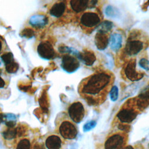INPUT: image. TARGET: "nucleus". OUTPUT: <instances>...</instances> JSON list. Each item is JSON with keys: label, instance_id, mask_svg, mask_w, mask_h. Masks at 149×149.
I'll list each match as a JSON object with an SVG mask.
<instances>
[{"label": "nucleus", "instance_id": "1", "mask_svg": "<svg viewBox=\"0 0 149 149\" xmlns=\"http://www.w3.org/2000/svg\"><path fill=\"white\" fill-rule=\"evenodd\" d=\"M112 81V76L109 73H96L82 81L80 94L90 105H97L102 101V97L106 94Z\"/></svg>", "mask_w": 149, "mask_h": 149}, {"label": "nucleus", "instance_id": "2", "mask_svg": "<svg viewBox=\"0 0 149 149\" xmlns=\"http://www.w3.org/2000/svg\"><path fill=\"white\" fill-rule=\"evenodd\" d=\"M128 136L122 131L111 134L104 143V149H123L127 144Z\"/></svg>", "mask_w": 149, "mask_h": 149}, {"label": "nucleus", "instance_id": "3", "mask_svg": "<svg viewBox=\"0 0 149 149\" xmlns=\"http://www.w3.org/2000/svg\"><path fill=\"white\" fill-rule=\"evenodd\" d=\"M57 127L59 135L63 139L73 140L77 135V128L71 119L68 118L62 119L59 122Z\"/></svg>", "mask_w": 149, "mask_h": 149}, {"label": "nucleus", "instance_id": "4", "mask_svg": "<svg viewBox=\"0 0 149 149\" xmlns=\"http://www.w3.org/2000/svg\"><path fill=\"white\" fill-rule=\"evenodd\" d=\"M68 115L74 123H80L85 116V109L83 104L79 101L72 103L68 108Z\"/></svg>", "mask_w": 149, "mask_h": 149}, {"label": "nucleus", "instance_id": "5", "mask_svg": "<svg viewBox=\"0 0 149 149\" xmlns=\"http://www.w3.org/2000/svg\"><path fill=\"white\" fill-rule=\"evenodd\" d=\"M138 110L137 108L129 105V107H123L118 112L116 116L122 123H130L137 117Z\"/></svg>", "mask_w": 149, "mask_h": 149}, {"label": "nucleus", "instance_id": "6", "mask_svg": "<svg viewBox=\"0 0 149 149\" xmlns=\"http://www.w3.org/2000/svg\"><path fill=\"white\" fill-rule=\"evenodd\" d=\"M144 47L143 41L134 37H129L126 42L125 51L129 56H134L142 51Z\"/></svg>", "mask_w": 149, "mask_h": 149}, {"label": "nucleus", "instance_id": "7", "mask_svg": "<svg viewBox=\"0 0 149 149\" xmlns=\"http://www.w3.org/2000/svg\"><path fill=\"white\" fill-rule=\"evenodd\" d=\"M61 66L65 71L71 73L78 69L80 63L76 57L70 55H65L62 58Z\"/></svg>", "mask_w": 149, "mask_h": 149}, {"label": "nucleus", "instance_id": "8", "mask_svg": "<svg viewBox=\"0 0 149 149\" xmlns=\"http://www.w3.org/2000/svg\"><path fill=\"white\" fill-rule=\"evenodd\" d=\"M64 146V139L57 134L48 135L44 142L45 149H63Z\"/></svg>", "mask_w": 149, "mask_h": 149}, {"label": "nucleus", "instance_id": "9", "mask_svg": "<svg viewBox=\"0 0 149 149\" xmlns=\"http://www.w3.org/2000/svg\"><path fill=\"white\" fill-rule=\"evenodd\" d=\"M136 61L135 59H132L129 61L126 65L124 72L126 77L130 81H135L141 79L144 74L136 70Z\"/></svg>", "mask_w": 149, "mask_h": 149}, {"label": "nucleus", "instance_id": "10", "mask_svg": "<svg viewBox=\"0 0 149 149\" xmlns=\"http://www.w3.org/2000/svg\"><path fill=\"white\" fill-rule=\"evenodd\" d=\"M37 52L41 58L46 60L51 59L55 55V50L48 41L41 42L37 47Z\"/></svg>", "mask_w": 149, "mask_h": 149}, {"label": "nucleus", "instance_id": "11", "mask_svg": "<svg viewBox=\"0 0 149 149\" xmlns=\"http://www.w3.org/2000/svg\"><path fill=\"white\" fill-rule=\"evenodd\" d=\"M80 22L82 26L91 28L97 26L100 23V17L95 12H87L81 15Z\"/></svg>", "mask_w": 149, "mask_h": 149}, {"label": "nucleus", "instance_id": "12", "mask_svg": "<svg viewBox=\"0 0 149 149\" xmlns=\"http://www.w3.org/2000/svg\"><path fill=\"white\" fill-rule=\"evenodd\" d=\"M136 102L139 110H142L149 105V86L146 87L139 95Z\"/></svg>", "mask_w": 149, "mask_h": 149}, {"label": "nucleus", "instance_id": "13", "mask_svg": "<svg viewBox=\"0 0 149 149\" xmlns=\"http://www.w3.org/2000/svg\"><path fill=\"white\" fill-rule=\"evenodd\" d=\"M109 38L107 33L98 31L95 36V44L99 50H104L109 44Z\"/></svg>", "mask_w": 149, "mask_h": 149}, {"label": "nucleus", "instance_id": "14", "mask_svg": "<svg viewBox=\"0 0 149 149\" xmlns=\"http://www.w3.org/2000/svg\"><path fill=\"white\" fill-rule=\"evenodd\" d=\"M48 17L44 15H34L30 17L29 24L33 27L41 29L48 23Z\"/></svg>", "mask_w": 149, "mask_h": 149}, {"label": "nucleus", "instance_id": "15", "mask_svg": "<svg viewBox=\"0 0 149 149\" xmlns=\"http://www.w3.org/2000/svg\"><path fill=\"white\" fill-rule=\"evenodd\" d=\"M81 62L87 66H91L96 61V56L91 51H85L79 52L77 56Z\"/></svg>", "mask_w": 149, "mask_h": 149}, {"label": "nucleus", "instance_id": "16", "mask_svg": "<svg viewBox=\"0 0 149 149\" xmlns=\"http://www.w3.org/2000/svg\"><path fill=\"white\" fill-rule=\"evenodd\" d=\"M111 49L115 52L118 51L122 47V36L119 33H113L111 35L109 41Z\"/></svg>", "mask_w": 149, "mask_h": 149}, {"label": "nucleus", "instance_id": "17", "mask_svg": "<svg viewBox=\"0 0 149 149\" xmlns=\"http://www.w3.org/2000/svg\"><path fill=\"white\" fill-rule=\"evenodd\" d=\"M88 3L89 1L87 0H72L70 1L72 9L77 13L85 10L89 5Z\"/></svg>", "mask_w": 149, "mask_h": 149}, {"label": "nucleus", "instance_id": "18", "mask_svg": "<svg viewBox=\"0 0 149 149\" xmlns=\"http://www.w3.org/2000/svg\"><path fill=\"white\" fill-rule=\"evenodd\" d=\"M65 8L66 6L64 2H56L55 4H54L53 6L51 7L49 10V13L51 15L54 17H59L63 14L65 10Z\"/></svg>", "mask_w": 149, "mask_h": 149}, {"label": "nucleus", "instance_id": "19", "mask_svg": "<svg viewBox=\"0 0 149 149\" xmlns=\"http://www.w3.org/2000/svg\"><path fill=\"white\" fill-rule=\"evenodd\" d=\"M2 136L5 139L8 140H13L15 139L16 137L17 136V128H8L7 130H6L2 133Z\"/></svg>", "mask_w": 149, "mask_h": 149}, {"label": "nucleus", "instance_id": "20", "mask_svg": "<svg viewBox=\"0 0 149 149\" xmlns=\"http://www.w3.org/2000/svg\"><path fill=\"white\" fill-rule=\"evenodd\" d=\"M31 144L29 139L23 138L17 143L16 149H31Z\"/></svg>", "mask_w": 149, "mask_h": 149}, {"label": "nucleus", "instance_id": "21", "mask_svg": "<svg viewBox=\"0 0 149 149\" xmlns=\"http://www.w3.org/2000/svg\"><path fill=\"white\" fill-rule=\"evenodd\" d=\"M112 26H113V24L111 22L108 20H105L100 24L98 29V31H100L107 33L108 31H109L111 30Z\"/></svg>", "mask_w": 149, "mask_h": 149}, {"label": "nucleus", "instance_id": "22", "mask_svg": "<svg viewBox=\"0 0 149 149\" xmlns=\"http://www.w3.org/2000/svg\"><path fill=\"white\" fill-rule=\"evenodd\" d=\"M105 15L109 17H116L119 13L117 9H116L113 6L109 5L108 6L105 10Z\"/></svg>", "mask_w": 149, "mask_h": 149}, {"label": "nucleus", "instance_id": "23", "mask_svg": "<svg viewBox=\"0 0 149 149\" xmlns=\"http://www.w3.org/2000/svg\"><path fill=\"white\" fill-rule=\"evenodd\" d=\"M19 69V65L15 61H13L5 65L6 71L9 73H15Z\"/></svg>", "mask_w": 149, "mask_h": 149}, {"label": "nucleus", "instance_id": "24", "mask_svg": "<svg viewBox=\"0 0 149 149\" xmlns=\"http://www.w3.org/2000/svg\"><path fill=\"white\" fill-rule=\"evenodd\" d=\"M1 59L2 61V62L4 63L5 65L15 61L13 55L11 52L5 53L1 56Z\"/></svg>", "mask_w": 149, "mask_h": 149}, {"label": "nucleus", "instance_id": "25", "mask_svg": "<svg viewBox=\"0 0 149 149\" xmlns=\"http://www.w3.org/2000/svg\"><path fill=\"white\" fill-rule=\"evenodd\" d=\"M118 88L116 86H113L109 91V96L110 98L112 101H116L118 100Z\"/></svg>", "mask_w": 149, "mask_h": 149}, {"label": "nucleus", "instance_id": "26", "mask_svg": "<svg viewBox=\"0 0 149 149\" xmlns=\"http://www.w3.org/2000/svg\"><path fill=\"white\" fill-rule=\"evenodd\" d=\"M139 65L143 69H144L146 70H149V61L148 59H147L146 58H141L139 61Z\"/></svg>", "mask_w": 149, "mask_h": 149}, {"label": "nucleus", "instance_id": "27", "mask_svg": "<svg viewBox=\"0 0 149 149\" xmlns=\"http://www.w3.org/2000/svg\"><path fill=\"white\" fill-rule=\"evenodd\" d=\"M96 125V122L95 120H91L86 123L83 126V130L84 132H87L92 129H93Z\"/></svg>", "mask_w": 149, "mask_h": 149}, {"label": "nucleus", "instance_id": "28", "mask_svg": "<svg viewBox=\"0 0 149 149\" xmlns=\"http://www.w3.org/2000/svg\"><path fill=\"white\" fill-rule=\"evenodd\" d=\"M118 128L120 130V131L125 132H128L130 130V126L124 123H122L118 125Z\"/></svg>", "mask_w": 149, "mask_h": 149}, {"label": "nucleus", "instance_id": "29", "mask_svg": "<svg viewBox=\"0 0 149 149\" xmlns=\"http://www.w3.org/2000/svg\"><path fill=\"white\" fill-rule=\"evenodd\" d=\"M32 149H45V146H44L42 144H35Z\"/></svg>", "mask_w": 149, "mask_h": 149}, {"label": "nucleus", "instance_id": "30", "mask_svg": "<svg viewBox=\"0 0 149 149\" xmlns=\"http://www.w3.org/2000/svg\"><path fill=\"white\" fill-rule=\"evenodd\" d=\"M5 86V81L0 76V88L4 87Z\"/></svg>", "mask_w": 149, "mask_h": 149}, {"label": "nucleus", "instance_id": "31", "mask_svg": "<svg viewBox=\"0 0 149 149\" xmlns=\"http://www.w3.org/2000/svg\"><path fill=\"white\" fill-rule=\"evenodd\" d=\"M123 149H134V148L131 146H126Z\"/></svg>", "mask_w": 149, "mask_h": 149}, {"label": "nucleus", "instance_id": "32", "mask_svg": "<svg viewBox=\"0 0 149 149\" xmlns=\"http://www.w3.org/2000/svg\"><path fill=\"white\" fill-rule=\"evenodd\" d=\"M2 42L0 41V54L2 51Z\"/></svg>", "mask_w": 149, "mask_h": 149}, {"label": "nucleus", "instance_id": "33", "mask_svg": "<svg viewBox=\"0 0 149 149\" xmlns=\"http://www.w3.org/2000/svg\"><path fill=\"white\" fill-rule=\"evenodd\" d=\"M1 61H0V66H1Z\"/></svg>", "mask_w": 149, "mask_h": 149}, {"label": "nucleus", "instance_id": "34", "mask_svg": "<svg viewBox=\"0 0 149 149\" xmlns=\"http://www.w3.org/2000/svg\"><path fill=\"white\" fill-rule=\"evenodd\" d=\"M1 70H0V73H1Z\"/></svg>", "mask_w": 149, "mask_h": 149}]
</instances>
